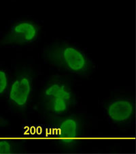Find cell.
Returning <instances> with one entry per match:
<instances>
[{
  "mask_svg": "<svg viewBox=\"0 0 136 154\" xmlns=\"http://www.w3.org/2000/svg\"><path fill=\"white\" fill-rule=\"evenodd\" d=\"M43 55L50 65L77 76H89L95 68V64L84 51L65 41L48 45L44 48Z\"/></svg>",
  "mask_w": 136,
  "mask_h": 154,
  "instance_id": "1",
  "label": "cell"
},
{
  "mask_svg": "<svg viewBox=\"0 0 136 154\" xmlns=\"http://www.w3.org/2000/svg\"><path fill=\"white\" fill-rule=\"evenodd\" d=\"M75 94L70 83L61 76H53L44 87L42 109L49 119L56 120L65 116L74 107Z\"/></svg>",
  "mask_w": 136,
  "mask_h": 154,
  "instance_id": "2",
  "label": "cell"
},
{
  "mask_svg": "<svg viewBox=\"0 0 136 154\" xmlns=\"http://www.w3.org/2000/svg\"><path fill=\"white\" fill-rule=\"evenodd\" d=\"M34 75L29 68H23L17 72L8 89V98L11 109L17 112L24 111L32 98Z\"/></svg>",
  "mask_w": 136,
  "mask_h": 154,
  "instance_id": "3",
  "label": "cell"
},
{
  "mask_svg": "<svg viewBox=\"0 0 136 154\" xmlns=\"http://www.w3.org/2000/svg\"><path fill=\"white\" fill-rule=\"evenodd\" d=\"M40 34V26L34 20H21L12 25L0 44L3 46H24L34 42Z\"/></svg>",
  "mask_w": 136,
  "mask_h": 154,
  "instance_id": "4",
  "label": "cell"
},
{
  "mask_svg": "<svg viewBox=\"0 0 136 154\" xmlns=\"http://www.w3.org/2000/svg\"><path fill=\"white\" fill-rule=\"evenodd\" d=\"M54 125L59 145L67 150L76 147L83 132L80 119L75 115H65Z\"/></svg>",
  "mask_w": 136,
  "mask_h": 154,
  "instance_id": "5",
  "label": "cell"
},
{
  "mask_svg": "<svg viewBox=\"0 0 136 154\" xmlns=\"http://www.w3.org/2000/svg\"><path fill=\"white\" fill-rule=\"evenodd\" d=\"M107 119L113 124L123 125L131 122L135 114V104L131 98L119 97L107 103L105 109Z\"/></svg>",
  "mask_w": 136,
  "mask_h": 154,
  "instance_id": "6",
  "label": "cell"
},
{
  "mask_svg": "<svg viewBox=\"0 0 136 154\" xmlns=\"http://www.w3.org/2000/svg\"><path fill=\"white\" fill-rule=\"evenodd\" d=\"M19 143L10 139H0V153H12L19 150Z\"/></svg>",
  "mask_w": 136,
  "mask_h": 154,
  "instance_id": "7",
  "label": "cell"
},
{
  "mask_svg": "<svg viewBox=\"0 0 136 154\" xmlns=\"http://www.w3.org/2000/svg\"><path fill=\"white\" fill-rule=\"evenodd\" d=\"M9 84L8 74L6 70L0 67V97L8 91Z\"/></svg>",
  "mask_w": 136,
  "mask_h": 154,
  "instance_id": "8",
  "label": "cell"
},
{
  "mask_svg": "<svg viewBox=\"0 0 136 154\" xmlns=\"http://www.w3.org/2000/svg\"><path fill=\"white\" fill-rule=\"evenodd\" d=\"M8 124V122L7 119H4V117H0V129H2V128L6 127Z\"/></svg>",
  "mask_w": 136,
  "mask_h": 154,
  "instance_id": "9",
  "label": "cell"
}]
</instances>
